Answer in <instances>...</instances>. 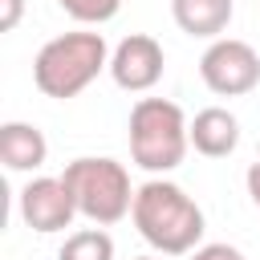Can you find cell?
<instances>
[{"label": "cell", "instance_id": "4", "mask_svg": "<svg viewBox=\"0 0 260 260\" xmlns=\"http://www.w3.org/2000/svg\"><path fill=\"white\" fill-rule=\"evenodd\" d=\"M61 179H65L73 203H77V215L89 219L93 228H114L134 211V191L138 187H130V171L118 158L81 154V158L65 162Z\"/></svg>", "mask_w": 260, "mask_h": 260}, {"label": "cell", "instance_id": "2", "mask_svg": "<svg viewBox=\"0 0 260 260\" xmlns=\"http://www.w3.org/2000/svg\"><path fill=\"white\" fill-rule=\"evenodd\" d=\"M110 45L102 32L93 28H77V32H61L53 41L41 45V53L32 57V85L45 98L69 102L81 89H89L98 81L102 69H110Z\"/></svg>", "mask_w": 260, "mask_h": 260}, {"label": "cell", "instance_id": "8", "mask_svg": "<svg viewBox=\"0 0 260 260\" xmlns=\"http://www.w3.org/2000/svg\"><path fill=\"white\" fill-rule=\"evenodd\" d=\"M0 162L16 175H32L49 162V138L32 122H4L0 126Z\"/></svg>", "mask_w": 260, "mask_h": 260}, {"label": "cell", "instance_id": "6", "mask_svg": "<svg viewBox=\"0 0 260 260\" xmlns=\"http://www.w3.org/2000/svg\"><path fill=\"white\" fill-rule=\"evenodd\" d=\"M167 73V53L150 32H130L110 53V77L126 93H150Z\"/></svg>", "mask_w": 260, "mask_h": 260}, {"label": "cell", "instance_id": "10", "mask_svg": "<svg viewBox=\"0 0 260 260\" xmlns=\"http://www.w3.org/2000/svg\"><path fill=\"white\" fill-rule=\"evenodd\" d=\"M171 16L179 32L199 37V41H219L236 16L232 0H171Z\"/></svg>", "mask_w": 260, "mask_h": 260}, {"label": "cell", "instance_id": "7", "mask_svg": "<svg viewBox=\"0 0 260 260\" xmlns=\"http://www.w3.org/2000/svg\"><path fill=\"white\" fill-rule=\"evenodd\" d=\"M16 207H20L24 228H32V232H41V236L65 232V228L73 223V215H77V203H73V195H69V187H65L61 175H57V179H53V175L28 179V183L20 187V195H16Z\"/></svg>", "mask_w": 260, "mask_h": 260}, {"label": "cell", "instance_id": "14", "mask_svg": "<svg viewBox=\"0 0 260 260\" xmlns=\"http://www.w3.org/2000/svg\"><path fill=\"white\" fill-rule=\"evenodd\" d=\"M20 16H24V0H0V28L4 32H12L20 24Z\"/></svg>", "mask_w": 260, "mask_h": 260}, {"label": "cell", "instance_id": "12", "mask_svg": "<svg viewBox=\"0 0 260 260\" xmlns=\"http://www.w3.org/2000/svg\"><path fill=\"white\" fill-rule=\"evenodd\" d=\"M57 8L77 24H106L122 12V0H57Z\"/></svg>", "mask_w": 260, "mask_h": 260}, {"label": "cell", "instance_id": "13", "mask_svg": "<svg viewBox=\"0 0 260 260\" xmlns=\"http://www.w3.org/2000/svg\"><path fill=\"white\" fill-rule=\"evenodd\" d=\"M191 260H244V252L232 244H199L191 252Z\"/></svg>", "mask_w": 260, "mask_h": 260}, {"label": "cell", "instance_id": "9", "mask_svg": "<svg viewBox=\"0 0 260 260\" xmlns=\"http://www.w3.org/2000/svg\"><path fill=\"white\" fill-rule=\"evenodd\" d=\"M191 146L203 158H228L240 146V122L223 106H207L191 118Z\"/></svg>", "mask_w": 260, "mask_h": 260}, {"label": "cell", "instance_id": "5", "mask_svg": "<svg viewBox=\"0 0 260 260\" xmlns=\"http://www.w3.org/2000/svg\"><path fill=\"white\" fill-rule=\"evenodd\" d=\"M199 77L215 98H244L260 85V53L240 37H219L203 49Z\"/></svg>", "mask_w": 260, "mask_h": 260}, {"label": "cell", "instance_id": "15", "mask_svg": "<svg viewBox=\"0 0 260 260\" xmlns=\"http://www.w3.org/2000/svg\"><path fill=\"white\" fill-rule=\"evenodd\" d=\"M244 183H248V195H252V203L260 207V162H252V167H248Z\"/></svg>", "mask_w": 260, "mask_h": 260}, {"label": "cell", "instance_id": "16", "mask_svg": "<svg viewBox=\"0 0 260 260\" xmlns=\"http://www.w3.org/2000/svg\"><path fill=\"white\" fill-rule=\"evenodd\" d=\"M138 260H158V256H138Z\"/></svg>", "mask_w": 260, "mask_h": 260}, {"label": "cell", "instance_id": "1", "mask_svg": "<svg viewBox=\"0 0 260 260\" xmlns=\"http://www.w3.org/2000/svg\"><path fill=\"white\" fill-rule=\"evenodd\" d=\"M138 236L158 252V256H191L203 244V207L171 179L154 175L134 191V211H130Z\"/></svg>", "mask_w": 260, "mask_h": 260}, {"label": "cell", "instance_id": "3", "mask_svg": "<svg viewBox=\"0 0 260 260\" xmlns=\"http://www.w3.org/2000/svg\"><path fill=\"white\" fill-rule=\"evenodd\" d=\"M126 138H130V158L150 171V175H167L175 171L187 150H191V122L187 114L167 102V98H138L130 106V122H126Z\"/></svg>", "mask_w": 260, "mask_h": 260}, {"label": "cell", "instance_id": "11", "mask_svg": "<svg viewBox=\"0 0 260 260\" xmlns=\"http://www.w3.org/2000/svg\"><path fill=\"white\" fill-rule=\"evenodd\" d=\"M57 260H114V236L106 228H77L65 236Z\"/></svg>", "mask_w": 260, "mask_h": 260}]
</instances>
